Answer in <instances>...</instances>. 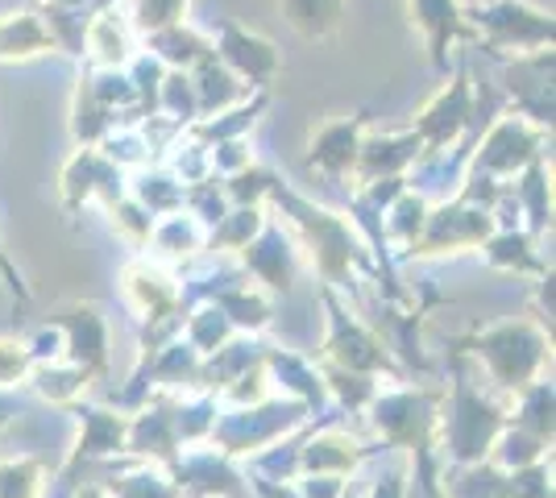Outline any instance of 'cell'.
Returning a JSON list of instances; mask_svg holds the SVG:
<instances>
[{"instance_id":"6da1fadb","label":"cell","mask_w":556,"mask_h":498,"mask_svg":"<svg viewBox=\"0 0 556 498\" xmlns=\"http://www.w3.org/2000/svg\"><path fill=\"white\" fill-rule=\"evenodd\" d=\"M287 4V17L300 25L303 34H325L332 25L341 22V4L337 0H282Z\"/></svg>"},{"instance_id":"7a4b0ae2","label":"cell","mask_w":556,"mask_h":498,"mask_svg":"<svg viewBox=\"0 0 556 498\" xmlns=\"http://www.w3.org/2000/svg\"><path fill=\"white\" fill-rule=\"evenodd\" d=\"M419 25L432 34V47H444V38L457 29V13H453V0H412Z\"/></svg>"}]
</instances>
